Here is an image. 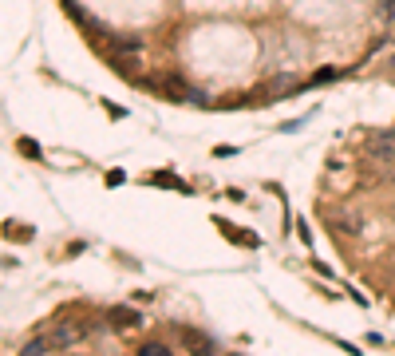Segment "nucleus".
Listing matches in <instances>:
<instances>
[{
  "label": "nucleus",
  "instance_id": "f257e3e1",
  "mask_svg": "<svg viewBox=\"0 0 395 356\" xmlns=\"http://www.w3.org/2000/svg\"><path fill=\"white\" fill-rule=\"evenodd\" d=\"M368 151H372L379 162H395V131H376V135L368 139Z\"/></svg>",
  "mask_w": 395,
  "mask_h": 356
},
{
  "label": "nucleus",
  "instance_id": "f03ea898",
  "mask_svg": "<svg viewBox=\"0 0 395 356\" xmlns=\"http://www.w3.org/2000/svg\"><path fill=\"white\" fill-rule=\"evenodd\" d=\"M107 317H111V329H139L142 324L139 313H135V309H123V305H115Z\"/></svg>",
  "mask_w": 395,
  "mask_h": 356
},
{
  "label": "nucleus",
  "instance_id": "7ed1b4c3",
  "mask_svg": "<svg viewBox=\"0 0 395 356\" xmlns=\"http://www.w3.org/2000/svg\"><path fill=\"white\" fill-rule=\"evenodd\" d=\"M214 226H218L229 242H237V245H249V249H257V245H261V238H257V234H241V230H234V222H221V218H218Z\"/></svg>",
  "mask_w": 395,
  "mask_h": 356
},
{
  "label": "nucleus",
  "instance_id": "20e7f679",
  "mask_svg": "<svg viewBox=\"0 0 395 356\" xmlns=\"http://www.w3.org/2000/svg\"><path fill=\"white\" fill-rule=\"evenodd\" d=\"M111 52H142V36H115Z\"/></svg>",
  "mask_w": 395,
  "mask_h": 356
},
{
  "label": "nucleus",
  "instance_id": "39448f33",
  "mask_svg": "<svg viewBox=\"0 0 395 356\" xmlns=\"http://www.w3.org/2000/svg\"><path fill=\"white\" fill-rule=\"evenodd\" d=\"M60 4H63V12H71V20H79V24H87V20H91V16H87V12L76 4V0H60Z\"/></svg>",
  "mask_w": 395,
  "mask_h": 356
},
{
  "label": "nucleus",
  "instance_id": "423d86ee",
  "mask_svg": "<svg viewBox=\"0 0 395 356\" xmlns=\"http://www.w3.org/2000/svg\"><path fill=\"white\" fill-rule=\"evenodd\" d=\"M139 353H146V356H155V353H170V348H166V344H162V340H146V344H142Z\"/></svg>",
  "mask_w": 395,
  "mask_h": 356
},
{
  "label": "nucleus",
  "instance_id": "0eeeda50",
  "mask_svg": "<svg viewBox=\"0 0 395 356\" xmlns=\"http://www.w3.org/2000/svg\"><path fill=\"white\" fill-rule=\"evenodd\" d=\"M20 151H24V155H32V159H40V146L32 143V139H20Z\"/></svg>",
  "mask_w": 395,
  "mask_h": 356
}]
</instances>
